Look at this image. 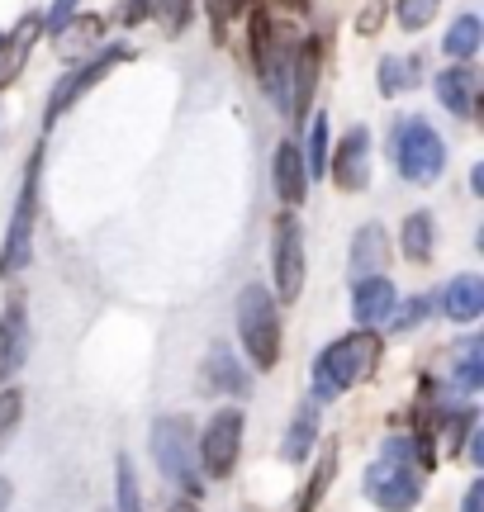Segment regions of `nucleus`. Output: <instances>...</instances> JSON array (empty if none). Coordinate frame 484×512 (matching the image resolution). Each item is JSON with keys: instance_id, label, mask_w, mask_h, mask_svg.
I'll return each mask as SVG.
<instances>
[{"instance_id": "f257e3e1", "label": "nucleus", "mask_w": 484, "mask_h": 512, "mask_svg": "<svg viewBox=\"0 0 484 512\" xmlns=\"http://www.w3.org/2000/svg\"><path fill=\"white\" fill-rule=\"evenodd\" d=\"M380 356H385V342H380L375 328H356L347 337H337L333 347H323V356L314 361V399H323V403L342 399L352 384L375 375Z\"/></svg>"}, {"instance_id": "f03ea898", "label": "nucleus", "mask_w": 484, "mask_h": 512, "mask_svg": "<svg viewBox=\"0 0 484 512\" xmlns=\"http://www.w3.org/2000/svg\"><path fill=\"white\" fill-rule=\"evenodd\" d=\"M366 494L380 512H409L423 494V470L413 465V446L404 437H390L380 456L366 470Z\"/></svg>"}, {"instance_id": "7ed1b4c3", "label": "nucleus", "mask_w": 484, "mask_h": 512, "mask_svg": "<svg viewBox=\"0 0 484 512\" xmlns=\"http://www.w3.org/2000/svg\"><path fill=\"white\" fill-rule=\"evenodd\" d=\"M390 147H394V166H399V176L409 185L442 181V171H447V143H442V133H437L423 114L399 119Z\"/></svg>"}, {"instance_id": "20e7f679", "label": "nucleus", "mask_w": 484, "mask_h": 512, "mask_svg": "<svg viewBox=\"0 0 484 512\" xmlns=\"http://www.w3.org/2000/svg\"><path fill=\"white\" fill-rule=\"evenodd\" d=\"M238 337L252 366L257 370H276L280 361V313H276V299L266 285H247L238 294Z\"/></svg>"}, {"instance_id": "39448f33", "label": "nucleus", "mask_w": 484, "mask_h": 512, "mask_svg": "<svg viewBox=\"0 0 484 512\" xmlns=\"http://www.w3.org/2000/svg\"><path fill=\"white\" fill-rule=\"evenodd\" d=\"M38 181H43V147H34V157L24 166V185H19L15 214H10V228H5V247H0V275H5V280L24 271V266H29V252H34Z\"/></svg>"}, {"instance_id": "423d86ee", "label": "nucleus", "mask_w": 484, "mask_h": 512, "mask_svg": "<svg viewBox=\"0 0 484 512\" xmlns=\"http://www.w3.org/2000/svg\"><path fill=\"white\" fill-rule=\"evenodd\" d=\"M152 460L157 470L181 484L186 494H200V451H195V432H190L186 418H157L152 422Z\"/></svg>"}, {"instance_id": "0eeeda50", "label": "nucleus", "mask_w": 484, "mask_h": 512, "mask_svg": "<svg viewBox=\"0 0 484 512\" xmlns=\"http://www.w3.org/2000/svg\"><path fill=\"white\" fill-rule=\"evenodd\" d=\"M295 29L280 24L276 15L257 10L252 15V67H257L266 95L280 105V91H285V72H290V57H295Z\"/></svg>"}, {"instance_id": "6e6552de", "label": "nucleus", "mask_w": 484, "mask_h": 512, "mask_svg": "<svg viewBox=\"0 0 484 512\" xmlns=\"http://www.w3.org/2000/svg\"><path fill=\"white\" fill-rule=\"evenodd\" d=\"M129 57H133L129 43H105V48H95L91 62H76L72 72H67V76H62V81L53 86V95H48V110H43V124L53 128L57 119H62V114H67V110L76 105V100H81V95L91 91V86H100V81H105V76H110L114 67H124Z\"/></svg>"}, {"instance_id": "1a4fd4ad", "label": "nucleus", "mask_w": 484, "mask_h": 512, "mask_svg": "<svg viewBox=\"0 0 484 512\" xmlns=\"http://www.w3.org/2000/svg\"><path fill=\"white\" fill-rule=\"evenodd\" d=\"M271 271H276V294L285 304H295L304 294V233H299V219L285 209L271 228Z\"/></svg>"}, {"instance_id": "9d476101", "label": "nucleus", "mask_w": 484, "mask_h": 512, "mask_svg": "<svg viewBox=\"0 0 484 512\" xmlns=\"http://www.w3.org/2000/svg\"><path fill=\"white\" fill-rule=\"evenodd\" d=\"M238 451H242V413L238 408H219L205 427L200 441V465L209 479H228L238 470Z\"/></svg>"}, {"instance_id": "9b49d317", "label": "nucleus", "mask_w": 484, "mask_h": 512, "mask_svg": "<svg viewBox=\"0 0 484 512\" xmlns=\"http://www.w3.org/2000/svg\"><path fill=\"white\" fill-rule=\"evenodd\" d=\"M318 67H323V43L309 38V43H295V57H290V72H285V91H280V110L290 124H299L309 114V100H314L318 86Z\"/></svg>"}, {"instance_id": "f8f14e48", "label": "nucleus", "mask_w": 484, "mask_h": 512, "mask_svg": "<svg viewBox=\"0 0 484 512\" xmlns=\"http://www.w3.org/2000/svg\"><path fill=\"white\" fill-rule=\"evenodd\" d=\"M328 176H333L337 190H366L371 185V133L366 128H347V138L337 143V152L328 157Z\"/></svg>"}, {"instance_id": "ddd939ff", "label": "nucleus", "mask_w": 484, "mask_h": 512, "mask_svg": "<svg viewBox=\"0 0 484 512\" xmlns=\"http://www.w3.org/2000/svg\"><path fill=\"white\" fill-rule=\"evenodd\" d=\"M24 361H29V313L19 299H10L0 313V384L15 380Z\"/></svg>"}, {"instance_id": "4468645a", "label": "nucleus", "mask_w": 484, "mask_h": 512, "mask_svg": "<svg viewBox=\"0 0 484 512\" xmlns=\"http://www.w3.org/2000/svg\"><path fill=\"white\" fill-rule=\"evenodd\" d=\"M437 100H442V110H451L456 119H475L480 110V72L470 67V62H456L447 72L437 76Z\"/></svg>"}, {"instance_id": "2eb2a0df", "label": "nucleus", "mask_w": 484, "mask_h": 512, "mask_svg": "<svg viewBox=\"0 0 484 512\" xmlns=\"http://www.w3.org/2000/svg\"><path fill=\"white\" fill-rule=\"evenodd\" d=\"M38 34H43V10H29L10 34L0 38V91L15 86V76L24 72V62H29V53H34Z\"/></svg>"}, {"instance_id": "dca6fc26", "label": "nucleus", "mask_w": 484, "mask_h": 512, "mask_svg": "<svg viewBox=\"0 0 484 512\" xmlns=\"http://www.w3.org/2000/svg\"><path fill=\"white\" fill-rule=\"evenodd\" d=\"M394 285L385 280V275H371V280H356L352 290V318L361 323V328H375V323H390L394 313Z\"/></svg>"}, {"instance_id": "f3484780", "label": "nucleus", "mask_w": 484, "mask_h": 512, "mask_svg": "<svg viewBox=\"0 0 484 512\" xmlns=\"http://www.w3.org/2000/svg\"><path fill=\"white\" fill-rule=\"evenodd\" d=\"M276 195H280V204H290V214L309 195V171H304V152H299L295 138H285L276 147Z\"/></svg>"}, {"instance_id": "a211bd4d", "label": "nucleus", "mask_w": 484, "mask_h": 512, "mask_svg": "<svg viewBox=\"0 0 484 512\" xmlns=\"http://www.w3.org/2000/svg\"><path fill=\"white\" fill-rule=\"evenodd\" d=\"M385 256H390V247H385V228H380V223H361L356 238H352V280H371V275H380Z\"/></svg>"}, {"instance_id": "6ab92c4d", "label": "nucleus", "mask_w": 484, "mask_h": 512, "mask_svg": "<svg viewBox=\"0 0 484 512\" xmlns=\"http://www.w3.org/2000/svg\"><path fill=\"white\" fill-rule=\"evenodd\" d=\"M442 309H447L451 323H475L484 313V280L480 275H456V280H447Z\"/></svg>"}, {"instance_id": "aec40b11", "label": "nucleus", "mask_w": 484, "mask_h": 512, "mask_svg": "<svg viewBox=\"0 0 484 512\" xmlns=\"http://www.w3.org/2000/svg\"><path fill=\"white\" fill-rule=\"evenodd\" d=\"M205 384L209 389H219V394H247V384H252V375L238 366V356L219 342V347H209V356H205Z\"/></svg>"}, {"instance_id": "412c9836", "label": "nucleus", "mask_w": 484, "mask_h": 512, "mask_svg": "<svg viewBox=\"0 0 484 512\" xmlns=\"http://www.w3.org/2000/svg\"><path fill=\"white\" fill-rule=\"evenodd\" d=\"M105 34V15H72L67 19V29L57 38V53L67 57V62H81L86 53H95V38Z\"/></svg>"}, {"instance_id": "4be33fe9", "label": "nucleus", "mask_w": 484, "mask_h": 512, "mask_svg": "<svg viewBox=\"0 0 484 512\" xmlns=\"http://www.w3.org/2000/svg\"><path fill=\"white\" fill-rule=\"evenodd\" d=\"M451 384H456L461 394H470V389L484 384V337H466V342L451 347Z\"/></svg>"}, {"instance_id": "5701e85b", "label": "nucleus", "mask_w": 484, "mask_h": 512, "mask_svg": "<svg viewBox=\"0 0 484 512\" xmlns=\"http://www.w3.org/2000/svg\"><path fill=\"white\" fill-rule=\"evenodd\" d=\"M432 242H437V223H432L428 209L409 214V219H404V233H399V252L409 256L413 266H423V261H432Z\"/></svg>"}, {"instance_id": "b1692460", "label": "nucleus", "mask_w": 484, "mask_h": 512, "mask_svg": "<svg viewBox=\"0 0 484 512\" xmlns=\"http://www.w3.org/2000/svg\"><path fill=\"white\" fill-rule=\"evenodd\" d=\"M480 38H484L480 15H475V10H466V15L451 19L447 38H442V53H447L451 62H470V57L480 53Z\"/></svg>"}, {"instance_id": "393cba45", "label": "nucleus", "mask_w": 484, "mask_h": 512, "mask_svg": "<svg viewBox=\"0 0 484 512\" xmlns=\"http://www.w3.org/2000/svg\"><path fill=\"white\" fill-rule=\"evenodd\" d=\"M418 76H423V62H418V57H385V62H380V95L413 91Z\"/></svg>"}, {"instance_id": "a878e982", "label": "nucleus", "mask_w": 484, "mask_h": 512, "mask_svg": "<svg viewBox=\"0 0 484 512\" xmlns=\"http://www.w3.org/2000/svg\"><path fill=\"white\" fill-rule=\"evenodd\" d=\"M337 479V446H328L323 456H318L314 475H309V484H304V494H299L295 512H314L318 503H323V494H328V484Z\"/></svg>"}, {"instance_id": "bb28decb", "label": "nucleus", "mask_w": 484, "mask_h": 512, "mask_svg": "<svg viewBox=\"0 0 484 512\" xmlns=\"http://www.w3.org/2000/svg\"><path fill=\"white\" fill-rule=\"evenodd\" d=\"M314 441H318V413L314 408H299V418L290 422V437L280 441V456L299 465V460L309 456V446H314Z\"/></svg>"}, {"instance_id": "cd10ccee", "label": "nucleus", "mask_w": 484, "mask_h": 512, "mask_svg": "<svg viewBox=\"0 0 484 512\" xmlns=\"http://www.w3.org/2000/svg\"><path fill=\"white\" fill-rule=\"evenodd\" d=\"M328 133H333V119L314 114V124H309V157H304L309 176H328Z\"/></svg>"}, {"instance_id": "c85d7f7f", "label": "nucleus", "mask_w": 484, "mask_h": 512, "mask_svg": "<svg viewBox=\"0 0 484 512\" xmlns=\"http://www.w3.org/2000/svg\"><path fill=\"white\" fill-rule=\"evenodd\" d=\"M114 494H119V508L114 512H143V494H138V479H133L129 456L114 460Z\"/></svg>"}, {"instance_id": "c756f323", "label": "nucleus", "mask_w": 484, "mask_h": 512, "mask_svg": "<svg viewBox=\"0 0 484 512\" xmlns=\"http://www.w3.org/2000/svg\"><path fill=\"white\" fill-rule=\"evenodd\" d=\"M437 10H442V0H399V29L404 34H423Z\"/></svg>"}, {"instance_id": "7c9ffc66", "label": "nucleus", "mask_w": 484, "mask_h": 512, "mask_svg": "<svg viewBox=\"0 0 484 512\" xmlns=\"http://www.w3.org/2000/svg\"><path fill=\"white\" fill-rule=\"evenodd\" d=\"M152 15L162 19V29H167V34H186L190 19H195V0H157V5H152Z\"/></svg>"}, {"instance_id": "2f4dec72", "label": "nucleus", "mask_w": 484, "mask_h": 512, "mask_svg": "<svg viewBox=\"0 0 484 512\" xmlns=\"http://www.w3.org/2000/svg\"><path fill=\"white\" fill-rule=\"evenodd\" d=\"M432 313V304L423 299V294H413L409 304H394V313H390V332H413L423 318Z\"/></svg>"}, {"instance_id": "473e14b6", "label": "nucleus", "mask_w": 484, "mask_h": 512, "mask_svg": "<svg viewBox=\"0 0 484 512\" xmlns=\"http://www.w3.org/2000/svg\"><path fill=\"white\" fill-rule=\"evenodd\" d=\"M205 5H209V29H214V38H224L228 24L247 10V0H205Z\"/></svg>"}, {"instance_id": "72a5a7b5", "label": "nucleus", "mask_w": 484, "mask_h": 512, "mask_svg": "<svg viewBox=\"0 0 484 512\" xmlns=\"http://www.w3.org/2000/svg\"><path fill=\"white\" fill-rule=\"evenodd\" d=\"M19 413H24V394H19V389H5V394H0V441L15 432Z\"/></svg>"}, {"instance_id": "f704fd0d", "label": "nucleus", "mask_w": 484, "mask_h": 512, "mask_svg": "<svg viewBox=\"0 0 484 512\" xmlns=\"http://www.w3.org/2000/svg\"><path fill=\"white\" fill-rule=\"evenodd\" d=\"M385 15H390V0H366L361 15H356V34H380Z\"/></svg>"}, {"instance_id": "c9c22d12", "label": "nucleus", "mask_w": 484, "mask_h": 512, "mask_svg": "<svg viewBox=\"0 0 484 512\" xmlns=\"http://www.w3.org/2000/svg\"><path fill=\"white\" fill-rule=\"evenodd\" d=\"M76 5H81V0H53V10H43V34H62Z\"/></svg>"}, {"instance_id": "e433bc0d", "label": "nucleus", "mask_w": 484, "mask_h": 512, "mask_svg": "<svg viewBox=\"0 0 484 512\" xmlns=\"http://www.w3.org/2000/svg\"><path fill=\"white\" fill-rule=\"evenodd\" d=\"M152 5H157V0H129V5H124V15H119V19H124V24L133 29V24H143V19L152 15Z\"/></svg>"}, {"instance_id": "4c0bfd02", "label": "nucleus", "mask_w": 484, "mask_h": 512, "mask_svg": "<svg viewBox=\"0 0 484 512\" xmlns=\"http://www.w3.org/2000/svg\"><path fill=\"white\" fill-rule=\"evenodd\" d=\"M461 512H484V479H475L466 489V503H461Z\"/></svg>"}, {"instance_id": "58836bf2", "label": "nucleus", "mask_w": 484, "mask_h": 512, "mask_svg": "<svg viewBox=\"0 0 484 512\" xmlns=\"http://www.w3.org/2000/svg\"><path fill=\"white\" fill-rule=\"evenodd\" d=\"M10 508V479H0V512Z\"/></svg>"}, {"instance_id": "ea45409f", "label": "nucleus", "mask_w": 484, "mask_h": 512, "mask_svg": "<svg viewBox=\"0 0 484 512\" xmlns=\"http://www.w3.org/2000/svg\"><path fill=\"white\" fill-rule=\"evenodd\" d=\"M171 512H200V508H195V503H176V508H171Z\"/></svg>"}]
</instances>
